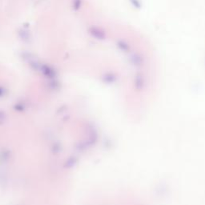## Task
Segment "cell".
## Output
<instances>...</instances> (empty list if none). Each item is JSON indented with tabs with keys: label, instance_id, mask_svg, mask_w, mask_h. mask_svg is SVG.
I'll list each match as a JSON object with an SVG mask.
<instances>
[{
	"label": "cell",
	"instance_id": "obj_1",
	"mask_svg": "<svg viewBox=\"0 0 205 205\" xmlns=\"http://www.w3.org/2000/svg\"><path fill=\"white\" fill-rule=\"evenodd\" d=\"M88 32L92 37L99 40H104L106 39V33L100 27L92 26L88 29Z\"/></svg>",
	"mask_w": 205,
	"mask_h": 205
},
{
	"label": "cell",
	"instance_id": "obj_2",
	"mask_svg": "<svg viewBox=\"0 0 205 205\" xmlns=\"http://www.w3.org/2000/svg\"><path fill=\"white\" fill-rule=\"evenodd\" d=\"M18 35H19V38L23 42L29 43L31 40V35L30 31L25 30V29H20L18 32Z\"/></svg>",
	"mask_w": 205,
	"mask_h": 205
},
{
	"label": "cell",
	"instance_id": "obj_3",
	"mask_svg": "<svg viewBox=\"0 0 205 205\" xmlns=\"http://www.w3.org/2000/svg\"><path fill=\"white\" fill-rule=\"evenodd\" d=\"M41 70L43 71V72H44V74H46L47 76H51L54 75V71H53V69L51 68H50L49 66H47V65H44L43 64L42 66L40 67Z\"/></svg>",
	"mask_w": 205,
	"mask_h": 205
},
{
	"label": "cell",
	"instance_id": "obj_4",
	"mask_svg": "<svg viewBox=\"0 0 205 205\" xmlns=\"http://www.w3.org/2000/svg\"><path fill=\"white\" fill-rule=\"evenodd\" d=\"M117 46L119 47L121 51H129V46L127 45V43H125L124 41L119 40L117 42Z\"/></svg>",
	"mask_w": 205,
	"mask_h": 205
},
{
	"label": "cell",
	"instance_id": "obj_5",
	"mask_svg": "<svg viewBox=\"0 0 205 205\" xmlns=\"http://www.w3.org/2000/svg\"><path fill=\"white\" fill-rule=\"evenodd\" d=\"M83 0H73V9L74 11H79L82 6Z\"/></svg>",
	"mask_w": 205,
	"mask_h": 205
}]
</instances>
